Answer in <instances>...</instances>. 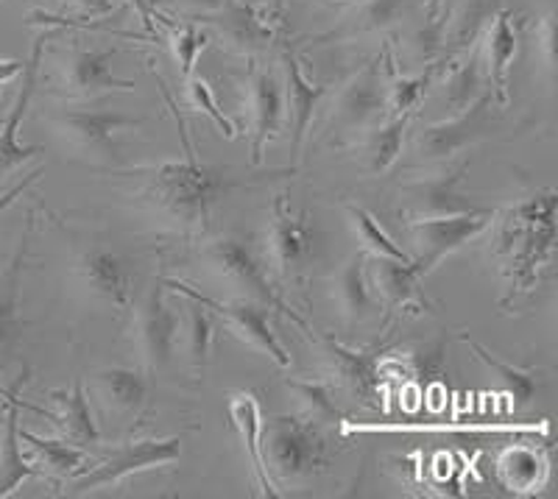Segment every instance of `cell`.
Wrapping results in <instances>:
<instances>
[{"instance_id": "obj_1", "label": "cell", "mask_w": 558, "mask_h": 499, "mask_svg": "<svg viewBox=\"0 0 558 499\" xmlns=\"http://www.w3.org/2000/svg\"><path fill=\"white\" fill-rule=\"evenodd\" d=\"M179 132H182V121H179ZM182 143V159L140 165V168L126 171V177H137L140 184L137 193H134V202L140 207H146L173 234L198 238V234H204L209 229L213 207L232 187V179L221 168H213V165L202 162L184 132Z\"/></svg>"}, {"instance_id": "obj_2", "label": "cell", "mask_w": 558, "mask_h": 499, "mask_svg": "<svg viewBox=\"0 0 558 499\" xmlns=\"http://www.w3.org/2000/svg\"><path fill=\"white\" fill-rule=\"evenodd\" d=\"M558 193L542 187L495 212V254L506 282L500 307H511L542 284L556 259Z\"/></svg>"}, {"instance_id": "obj_3", "label": "cell", "mask_w": 558, "mask_h": 499, "mask_svg": "<svg viewBox=\"0 0 558 499\" xmlns=\"http://www.w3.org/2000/svg\"><path fill=\"white\" fill-rule=\"evenodd\" d=\"M263 458L277 480H305L330 466V438L305 416H274L263 424Z\"/></svg>"}, {"instance_id": "obj_4", "label": "cell", "mask_w": 558, "mask_h": 499, "mask_svg": "<svg viewBox=\"0 0 558 499\" xmlns=\"http://www.w3.org/2000/svg\"><path fill=\"white\" fill-rule=\"evenodd\" d=\"M48 123L73 157L114 171L121 162V137L140 126V118L118 109H59Z\"/></svg>"}, {"instance_id": "obj_5", "label": "cell", "mask_w": 558, "mask_h": 499, "mask_svg": "<svg viewBox=\"0 0 558 499\" xmlns=\"http://www.w3.org/2000/svg\"><path fill=\"white\" fill-rule=\"evenodd\" d=\"M266 254L279 282H296L316 257V221L307 209L293 207L288 193H277L271 202Z\"/></svg>"}, {"instance_id": "obj_6", "label": "cell", "mask_w": 558, "mask_h": 499, "mask_svg": "<svg viewBox=\"0 0 558 499\" xmlns=\"http://www.w3.org/2000/svg\"><path fill=\"white\" fill-rule=\"evenodd\" d=\"M204 263L209 266V271L216 273L221 282H227L232 291L241 293L246 302H257L268 311H279L282 316H291V321L296 324L302 332H313L307 327V321L302 316L291 311L286 304V299L274 291L271 279H268V271L260 266V259L254 257L252 248L243 246L235 238H223V241L209 243L204 248Z\"/></svg>"}, {"instance_id": "obj_7", "label": "cell", "mask_w": 558, "mask_h": 499, "mask_svg": "<svg viewBox=\"0 0 558 499\" xmlns=\"http://www.w3.org/2000/svg\"><path fill=\"white\" fill-rule=\"evenodd\" d=\"M500 104L495 101V95L483 93L472 107L463 112L450 114V121H438L430 126L418 129L413 134V157L418 162H447L456 154L466 151L483 137L495 132L497 126V112Z\"/></svg>"}, {"instance_id": "obj_8", "label": "cell", "mask_w": 558, "mask_h": 499, "mask_svg": "<svg viewBox=\"0 0 558 499\" xmlns=\"http://www.w3.org/2000/svg\"><path fill=\"white\" fill-rule=\"evenodd\" d=\"M114 48L70 42L59 48L57 89L53 93L76 101H93L109 93H132L134 82L112 73Z\"/></svg>"}, {"instance_id": "obj_9", "label": "cell", "mask_w": 558, "mask_h": 499, "mask_svg": "<svg viewBox=\"0 0 558 499\" xmlns=\"http://www.w3.org/2000/svg\"><path fill=\"white\" fill-rule=\"evenodd\" d=\"M162 284L171 288L173 293H179V296L196 299L198 304H204L213 316H218L227 324V329L238 341L246 343L254 352L271 357L279 368L291 366V354L286 352L282 341L274 332L271 321H268V307H263L257 302H246V299H238V302H216V299L204 296V293H198L193 284L182 282V279H162Z\"/></svg>"}, {"instance_id": "obj_10", "label": "cell", "mask_w": 558, "mask_h": 499, "mask_svg": "<svg viewBox=\"0 0 558 499\" xmlns=\"http://www.w3.org/2000/svg\"><path fill=\"white\" fill-rule=\"evenodd\" d=\"M179 458H182V438H143V441L114 449L107 461L93 463L87 472L78 474L76 480L70 483L68 494L70 497H84V494L98 491V488L118 486V483L132 477V474L168 466V463L179 461Z\"/></svg>"}, {"instance_id": "obj_11", "label": "cell", "mask_w": 558, "mask_h": 499, "mask_svg": "<svg viewBox=\"0 0 558 499\" xmlns=\"http://www.w3.org/2000/svg\"><path fill=\"white\" fill-rule=\"evenodd\" d=\"M470 162L463 159L458 168L445 173H433L427 179H413L400 190L402 212L408 218H450V216H492L495 207L477 202V198L461 193L463 173Z\"/></svg>"}, {"instance_id": "obj_12", "label": "cell", "mask_w": 558, "mask_h": 499, "mask_svg": "<svg viewBox=\"0 0 558 499\" xmlns=\"http://www.w3.org/2000/svg\"><path fill=\"white\" fill-rule=\"evenodd\" d=\"M495 221L492 216H450V218H413L411 263L418 277H427L436 266H441L450 254L472 243L477 234L486 232Z\"/></svg>"}, {"instance_id": "obj_13", "label": "cell", "mask_w": 558, "mask_h": 499, "mask_svg": "<svg viewBox=\"0 0 558 499\" xmlns=\"http://www.w3.org/2000/svg\"><path fill=\"white\" fill-rule=\"evenodd\" d=\"M70 279L84 299L109 307V311H129L132 304L134 279L126 259L104 246L84 248L70 268Z\"/></svg>"}, {"instance_id": "obj_14", "label": "cell", "mask_w": 558, "mask_h": 499, "mask_svg": "<svg viewBox=\"0 0 558 499\" xmlns=\"http://www.w3.org/2000/svg\"><path fill=\"white\" fill-rule=\"evenodd\" d=\"M388 118V87L380 62L363 64L341 84L332 104V123L341 134H363Z\"/></svg>"}, {"instance_id": "obj_15", "label": "cell", "mask_w": 558, "mask_h": 499, "mask_svg": "<svg viewBox=\"0 0 558 499\" xmlns=\"http://www.w3.org/2000/svg\"><path fill=\"white\" fill-rule=\"evenodd\" d=\"M134 336H137L140 361L148 374H157L171 366L179 343V318L173 316L171 304L166 302L162 279L148 288L134 316Z\"/></svg>"}, {"instance_id": "obj_16", "label": "cell", "mask_w": 558, "mask_h": 499, "mask_svg": "<svg viewBox=\"0 0 558 499\" xmlns=\"http://www.w3.org/2000/svg\"><path fill=\"white\" fill-rule=\"evenodd\" d=\"M243 93H246L248 129H252V165H263L266 148L282 129L286 118V93L282 84L271 70L257 64L252 59L243 78Z\"/></svg>"}, {"instance_id": "obj_17", "label": "cell", "mask_w": 558, "mask_h": 499, "mask_svg": "<svg viewBox=\"0 0 558 499\" xmlns=\"http://www.w3.org/2000/svg\"><path fill=\"white\" fill-rule=\"evenodd\" d=\"M43 51H45V34L34 42L32 48V57L28 62L23 64V87H20L17 98H14L12 109L9 114L3 118L0 123V179H7L9 173L17 171L20 165L34 159L37 154H43L39 146H23L20 143V126H23V118H26L28 107H32V98H34V89H37V76H39V64H43Z\"/></svg>"}, {"instance_id": "obj_18", "label": "cell", "mask_w": 558, "mask_h": 499, "mask_svg": "<svg viewBox=\"0 0 558 499\" xmlns=\"http://www.w3.org/2000/svg\"><path fill=\"white\" fill-rule=\"evenodd\" d=\"M93 397L98 399V405L104 413H112L118 418H140L148 405V377L140 368L129 366H112L101 368L93 374Z\"/></svg>"}, {"instance_id": "obj_19", "label": "cell", "mask_w": 558, "mask_h": 499, "mask_svg": "<svg viewBox=\"0 0 558 499\" xmlns=\"http://www.w3.org/2000/svg\"><path fill=\"white\" fill-rule=\"evenodd\" d=\"M229 424L235 427L238 438H241L243 449H246L248 461H252L254 480L260 488L263 497H279L277 486H274V477L268 474L266 458H263V407L257 393L252 391H238L229 397Z\"/></svg>"}, {"instance_id": "obj_20", "label": "cell", "mask_w": 558, "mask_h": 499, "mask_svg": "<svg viewBox=\"0 0 558 499\" xmlns=\"http://www.w3.org/2000/svg\"><path fill=\"white\" fill-rule=\"evenodd\" d=\"M483 42V57H486V78H488V93L495 95V101L500 107H508L511 101V89H508V78H511V64L517 59V48H520V39H517L514 20L508 9L492 17L488 28L481 37Z\"/></svg>"}, {"instance_id": "obj_21", "label": "cell", "mask_w": 558, "mask_h": 499, "mask_svg": "<svg viewBox=\"0 0 558 499\" xmlns=\"http://www.w3.org/2000/svg\"><path fill=\"white\" fill-rule=\"evenodd\" d=\"M202 20L221 34L223 45H227L229 51L241 53V57L254 59V53L266 51L274 39L271 23L263 14L243 7V3H235V0H227V7L221 12L207 14Z\"/></svg>"}, {"instance_id": "obj_22", "label": "cell", "mask_w": 558, "mask_h": 499, "mask_svg": "<svg viewBox=\"0 0 558 499\" xmlns=\"http://www.w3.org/2000/svg\"><path fill=\"white\" fill-rule=\"evenodd\" d=\"M411 7L413 0H349V12L341 23L332 32L322 34L316 42H347L363 34H386L400 26Z\"/></svg>"}, {"instance_id": "obj_23", "label": "cell", "mask_w": 558, "mask_h": 499, "mask_svg": "<svg viewBox=\"0 0 558 499\" xmlns=\"http://www.w3.org/2000/svg\"><path fill=\"white\" fill-rule=\"evenodd\" d=\"M282 70H286V109L288 121H291V154L299 157L307 134H311L318 104L327 95V87L324 84H313L302 73V68H299L296 57L291 51H286V57H282Z\"/></svg>"}, {"instance_id": "obj_24", "label": "cell", "mask_w": 558, "mask_h": 499, "mask_svg": "<svg viewBox=\"0 0 558 499\" xmlns=\"http://www.w3.org/2000/svg\"><path fill=\"white\" fill-rule=\"evenodd\" d=\"M23 386H26V374L7 393L3 436H0V499L12 497L23 483L39 474V468L23 458V447H20V388Z\"/></svg>"}, {"instance_id": "obj_25", "label": "cell", "mask_w": 558, "mask_h": 499, "mask_svg": "<svg viewBox=\"0 0 558 499\" xmlns=\"http://www.w3.org/2000/svg\"><path fill=\"white\" fill-rule=\"evenodd\" d=\"M500 12V0H461L452 9L450 20H445V59H458V53H466L472 45L481 42L483 32L488 28L492 17Z\"/></svg>"}, {"instance_id": "obj_26", "label": "cell", "mask_w": 558, "mask_h": 499, "mask_svg": "<svg viewBox=\"0 0 558 499\" xmlns=\"http://www.w3.org/2000/svg\"><path fill=\"white\" fill-rule=\"evenodd\" d=\"M372 279V288L377 291V296L388 304V307H397V311H405V307H425L427 299L425 293L418 291V273L413 268V263H402V259H388V257H375V266L368 271Z\"/></svg>"}, {"instance_id": "obj_27", "label": "cell", "mask_w": 558, "mask_h": 499, "mask_svg": "<svg viewBox=\"0 0 558 499\" xmlns=\"http://www.w3.org/2000/svg\"><path fill=\"white\" fill-rule=\"evenodd\" d=\"M338 293V307H341V316L349 324L366 321L372 313H375L377 296L372 291V279H368L366 268V252H357L347 259L338 271L336 282Z\"/></svg>"}, {"instance_id": "obj_28", "label": "cell", "mask_w": 558, "mask_h": 499, "mask_svg": "<svg viewBox=\"0 0 558 499\" xmlns=\"http://www.w3.org/2000/svg\"><path fill=\"white\" fill-rule=\"evenodd\" d=\"M461 341L475 352V357L488 368V372L495 374L502 393L511 399V407H514V411H522V407L531 405L536 391H539V368H522L514 366V363L500 361V357H495L483 343L472 341V338L466 336H461Z\"/></svg>"}, {"instance_id": "obj_29", "label": "cell", "mask_w": 558, "mask_h": 499, "mask_svg": "<svg viewBox=\"0 0 558 499\" xmlns=\"http://www.w3.org/2000/svg\"><path fill=\"white\" fill-rule=\"evenodd\" d=\"M413 114H388L386 121L363 132L361 157L366 162L368 173H386L393 168V162L400 159L402 143H405V132L411 126Z\"/></svg>"}, {"instance_id": "obj_30", "label": "cell", "mask_w": 558, "mask_h": 499, "mask_svg": "<svg viewBox=\"0 0 558 499\" xmlns=\"http://www.w3.org/2000/svg\"><path fill=\"white\" fill-rule=\"evenodd\" d=\"M51 399L57 402V422L59 433L64 436V441L76 443V447H89V443L98 441V427L96 418L89 413L87 393H84L82 382H73L70 388H62V391H53Z\"/></svg>"}, {"instance_id": "obj_31", "label": "cell", "mask_w": 558, "mask_h": 499, "mask_svg": "<svg viewBox=\"0 0 558 499\" xmlns=\"http://www.w3.org/2000/svg\"><path fill=\"white\" fill-rule=\"evenodd\" d=\"M26 248L28 232L23 234L12 263L0 271V372H3L7 354L20 329V279H23V266H26Z\"/></svg>"}, {"instance_id": "obj_32", "label": "cell", "mask_w": 558, "mask_h": 499, "mask_svg": "<svg viewBox=\"0 0 558 499\" xmlns=\"http://www.w3.org/2000/svg\"><path fill=\"white\" fill-rule=\"evenodd\" d=\"M547 463L545 458L536 452L533 447H508L502 449L500 461H497V474H500V483L514 494H531L545 483Z\"/></svg>"}, {"instance_id": "obj_33", "label": "cell", "mask_w": 558, "mask_h": 499, "mask_svg": "<svg viewBox=\"0 0 558 499\" xmlns=\"http://www.w3.org/2000/svg\"><path fill=\"white\" fill-rule=\"evenodd\" d=\"M20 441H26L37 452L39 466H45L51 474H59V477H76V474H84L96 463L82 447L70 441L34 436L32 430H20Z\"/></svg>"}, {"instance_id": "obj_34", "label": "cell", "mask_w": 558, "mask_h": 499, "mask_svg": "<svg viewBox=\"0 0 558 499\" xmlns=\"http://www.w3.org/2000/svg\"><path fill=\"white\" fill-rule=\"evenodd\" d=\"M441 87H445V104L452 114L463 112V109L472 107V104H475L483 93H488V89L483 87L481 48H475V45H472L470 57L452 64Z\"/></svg>"}, {"instance_id": "obj_35", "label": "cell", "mask_w": 558, "mask_h": 499, "mask_svg": "<svg viewBox=\"0 0 558 499\" xmlns=\"http://www.w3.org/2000/svg\"><path fill=\"white\" fill-rule=\"evenodd\" d=\"M324 346L330 352L336 374L352 388V391L361 393L363 399L375 397L377 386H380L375 357H368V354L363 352H352V349L341 346V343H336L332 338H324Z\"/></svg>"}, {"instance_id": "obj_36", "label": "cell", "mask_w": 558, "mask_h": 499, "mask_svg": "<svg viewBox=\"0 0 558 499\" xmlns=\"http://www.w3.org/2000/svg\"><path fill=\"white\" fill-rule=\"evenodd\" d=\"M349 227L355 241L361 243L363 252L375 254V257H388V259H402V263H411V252H405L402 246L393 243L391 234L377 223V218L368 212L366 207H357V204H349L347 207Z\"/></svg>"}, {"instance_id": "obj_37", "label": "cell", "mask_w": 558, "mask_h": 499, "mask_svg": "<svg viewBox=\"0 0 558 499\" xmlns=\"http://www.w3.org/2000/svg\"><path fill=\"white\" fill-rule=\"evenodd\" d=\"M216 346V316L198 304L196 299H191L187 304V332H184V352H187V361H191L193 374H204L209 363V354Z\"/></svg>"}, {"instance_id": "obj_38", "label": "cell", "mask_w": 558, "mask_h": 499, "mask_svg": "<svg viewBox=\"0 0 558 499\" xmlns=\"http://www.w3.org/2000/svg\"><path fill=\"white\" fill-rule=\"evenodd\" d=\"M288 388L296 397L302 416L311 418L316 424H341L343 413L338 411L336 399L327 382H316V379H288Z\"/></svg>"}, {"instance_id": "obj_39", "label": "cell", "mask_w": 558, "mask_h": 499, "mask_svg": "<svg viewBox=\"0 0 558 499\" xmlns=\"http://www.w3.org/2000/svg\"><path fill=\"white\" fill-rule=\"evenodd\" d=\"M162 23H166L168 45H171V53L179 64V73H182V78L187 82V78L196 73L198 57H202L204 48L209 45V34H204L196 23H182V26L168 23V20H162Z\"/></svg>"}, {"instance_id": "obj_40", "label": "cell", "mask_w": 558, "mask_h": 499, "mask_svg": "<svg viewBox=\"0 0 558 499\" xmlns=\"http://www.w3.org/2000/svg\"><path fill=\"white\" fill-rule=\"evenodd\" d=\"M445 62L427 64L416 76H397L388 84V114H413V109L422 104L430 84L436 82L438 70Z\"/></svg>"}, {"instance_id": "obj_41", "label": "cell", "mask_w": 558, "mask_h": 499, "mask_svg": "<svg viewBox=\"0 0 558 499\" xmlns=\"http://www.w3.org/2000/svg\"><path fill=\"white\" fill-rule=\"evenodd\" d=\"M184 84H187V104H191L196 112L207 114L209 121L216 123L218 132H221L223 137L235 139V134H238L235 123L229 121L227 114H223V109L218 107L216 95H213V87H209V84L204 82V78H198V76H191Z\"/></svg>"}, {"instance_id": "obj_42", "label": "cell", "mask_w": 558, "mask_h": 499, "mask_svg": "<svg viewBox=\"0 0 558 499\" xmlns=\"http://www.w3.org/2000/svg\"><path fill=\"white\" fill-rule=\"evenodd\" d=\"M533 42H536V57H539L542 68H545L547 78L553 82L556 76V62H558V26H556V12L542 14L536 28H533Z\"/></svg>"}, {"instance_id": "obj_43", "label": "cell", "mask_w": 558, "mask_h": 499, "mask_svg": "<svg viewBox=\"0 0 558 499\" xmlns=\"http://www.w3.org/2000/svg\"><path fill=\"white\" fill-rule=\"evenodd\" d=\"M162 3H168V7H173L177 12H182L184 17L191 20H202L227 7V0H162Z\"/></svg>"}, {"instance_id": "obj_44", "label": "cell", "mask_w": 558, "mask_h": 499, "mask_svg": "<svg viewBox=\"0 0 558 499\" xmlns=\"http://www.w3.org/2000/svg\"><path fill=\"white\" fill-rule=\"evenodd\" d=\"M39 177H43V168H37V171L28 173V177H23V179H20V182H14L12 187L0 193V218H3V212H7V209L12 207V204L17 202V198L23 196V193H26V190L32 187L34 182H39Z\"/></svg>"}, {"instance_id": "obj_45", "label": "cell", "mask_w": 558, "mask_h": 499, "mask_svg": "<svg viewBox=\"0 0 558 499\" xmlns=\"http://www.w3.org/2000/svg\"><path fill=\"white\" fill-rule=\"evenodd\" d=\"M129 7H132V12L137 14L140 23H143V28L146 32H157V26H154V17H159L157 9H154V0H126Z\"/></svg>"}, {"instance_id": "obj_46", "label": "cell", "mask_w": 558, "mask_h": 499, "mask_svg": "<svg viewBox=\"0 0 558 499\" xmlns=\"http://www.w3.org/2000/svg\"><path fill=\"white\" fill-rule=\"evenodd\" d=\"M51 3H59V7H78L96 14H104L112 9V0H51Z\"/></svg>"}, {"instance_id": "obj_47", "label": "cell", "mask_w": 558, "mask_h": 499, "mask_svg": "<svg viewBox=\"0 0 558 499\" xmlns=\"http://www.w3.org/2000/svg\"><path fill=\"white\" fill-rule=\"evenodd\" d=\"M23 64L26 62H20V59H0V87L14 82L23 73Z\"/></svg>"}, {"instance_id": "obj_48", "label": "cell", "mask_w": 558, "mask_h": 499, "mask_svg": "<svg viewBox=\"0 0 558 499\" xmlns=\"http://www.w3.org/2000/svg\"><path fill=\"white\" fill-rule=\"evenodd\" d=\"M438 12H441V0H425L427 17H438Z\"/></svg>"}, {"instance_id": "obj_49", "label": "cell", "mask_w": 558, "mask_h": 499, "mask_svg": "<svg viewBox=\"0 0 558 499\" xmlns=\"http://www.w3.org/2000/svg\"><path fill=\"white\" fill-rule=\"evenodd\" d=\"M0 123H3V114H0Z\"/></svg>"}, {"instance_id": "obj_50", "label": "cell", "mask_w": 558, "mask_h": 499, "mask_svg": "<svg viewBox=\"0 0 558 499\" xmlns=\"http://www.w3.org/2000/svg\"><path fill=\"white\" fill-rule=\"evenodd\" d=\"M0 243H3V241H0ZM0 259H3V254H0Z\"/></svg>"}]
</instances>
